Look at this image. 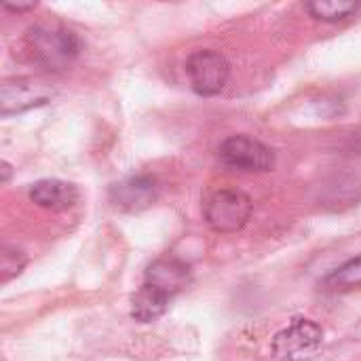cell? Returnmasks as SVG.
Here are the masks:
<instances>
[{"label":"cell","instance_id":"8fae6325","mask_svg":"<svg viewBox=\"0 0 361 361\" xmlns=\"http://www.w3.org/2000/svg\"><path fill=\"white\" fill-rule=\"evenodd\" d=\"M357 8H360V4L353 0H311V2H307V11L311 17H315L319 21H330V23L351 17Z\"/></svg>","mask_w":361,"mask_h":361},{"label":"cell","instance_id":"277c9868","mask_svg":"<svg viewBox=\"0 0 361 361\" xmlns=\"http://www.w3.org/2000/svg\"><path fill=\"white\" fill-rule=\"evenodd\" d=\"M252 199L237 188H220L207 197L203 205L205 222L216 233H237L252 216Z\"/></svg>","mask_w":361,"mask_h":361},{"label":"cell","instance_id":"52a82bcc","mask_svg":"<svg viewBox=\"0 0 361 361\" xmlns=\"http://www.w3.org/2000/svg\"><path fill=\"white\" fill-rule=\"evenodd\" d=\"M55 95V89L36 78H11L0 85V114L11 116L38 106H44Z\"/></svg>","mask_w":361,"mask_h":361},{"label":"cell","instance_id":"ba28073f","mask_svg":"<svg viewBox=\"0 0 361 361\" xmlns=\"http://www.w3.org/2000/svg\"><path fill=\"white\" fill-rule=\"evenodd\" d=\"M161 186L152 176H131L110 188V203L121 212H142L157 203Z\"/></svg>","mask_w":361,"mask_h":361},{"label":"cell","instance_id":"7a4b0ae2","mask_svg":"<svg viewBox=\"0 0 361 361\" xmlns=\"http://www.w3.org/2000/svg\"><path fill=\"white\" fill-rule=\"evenodd\" d=\"M23 44L32 61L49 72L70 68L82 51V40L78 34L57 21H40L30 25L23 36Z\"/></svg>","mask_w":361,"mask_h":361},{"label":"cell","instance_id":"8992f818","mask_svg":"<svg viewBox=\"0 0 361 361\" xmlns=\"http://www.w3.org/2000/svg\"><path fill=\"white\" fill-rule=\"evenodd\" d=\"M186 74L190 87L199 95L209 97V95H218L226 87L231 78V63L216 49H199L188 55Z\"/></svg>","mask_w":361,"mask_h":361},{"label":"cell","instance_id":"5bb4252c","mask_svg":"<svg viewBox=\"0 0 361 361\" xmlns=\"http://www.w3.org/2000/svg\"><path fill=\"white\" fill-rule=\"evenodd\" d=\"M0 167H2V169H0V171H2L0 182H2V184H6V182H8V178H11V171H13V169H11V165H8L6 161H2V163H0Z\"/></svg>","mask_w":361,"mask_h":361},{"label":"cell","instance_id":"30bf717a","mask_svg":"<svg viewBox=\"0 0 361 361\" xmlns=\"http://www.w3.org/2000/svg\"><path fill=\"white\" fill-rule=\"evenodd\" d=\"M324 288L332 292H349V290L361 288V254L347 260L338 269H334L324 279Z\"/></svg>","mask_w":361,"mask_h":361},{"label":"cell","instance_id":"9c48e42d","mask_svg":"<svg viewBox=\"0 0 361 361\" xmlns=\"http://www.w3.org/2000/svg\"><path fill=\"white\" fill-rule=\"evenodd\" d=\"M30 199L42 209L66 212V209L76 205L78 188L66 180L44 178V180H38L30 186Z\"/></svg>","mask_w":361,"mask_h":361},{"label":"cell","instance_id":"5b68a950","mask_svg":"<svg viewBox=\"0 0 361 361\" xmlns=\"http://www.w3.org/2000/svg\"><path fill=\"white\" fill-rule=\"evenodd\" d=\"M218 161L235 171L267 173L275 167V152L260 140L241 133L226 137L218 146Z\"/></svg>","mask_w":361,"mask_h":361},{"label":"cell","instance_id":"7c38bea8","mask_svg":"<svg viewBox=\"0 0 361 361\" xmlns=\"http://www.w3.org/2000/svg\"><path fill=\"white\" fill-rule=\"evenodd\" d=\"M27 264V256L13 247V245H4L0 252V281L8 283L11 279H15Z\"/></svg>","mask_w":361,"mask_h":361},{"label":"cell","instance_id":"6da1fadb","mask_svg":"<svg viewBox=\"0 0 361 361\" xmlns=\"http://www.w3.org/2000/svg\"><path fill=\"white\" fill-rule=\"evenodd\" d=\"M192 281L190 267L176 258H157L144 273L140 290L131 298V317L142 324L157 322L169 309V302L182 294Z\"/></svg>","mask_w":361,"mask_h":361},{"label":"cell","instance_id":"4fadbf2b","mask_svg":"<svg viewBox=\"0 0 361 361\" xmlns=\"http://www.w3.org/2000/svg\"><path fill=\"white\" fill-rule=\"evenodd\" d=\"M36 0H30V2H2V6L4 8H8V11H13V13H25V11H32V8H36Z\"/></svg>","mask_w":361,"mask_h":361},{"label":"cell","instance_id":"3957f363","mask_svg":"<svg viewBox=\"0 0 361 361\" xmlns=\"http://www.w3.org/2000/svg\"><path fill=\"white\" fill-rule=\"evenodd\" d=\"M324 345V330L319 324L307 317H294L283 330H279L271 343V351L279 361L313 360Z\"/></svg>","mask_w":361,"mask_h":361}]
</instances>
